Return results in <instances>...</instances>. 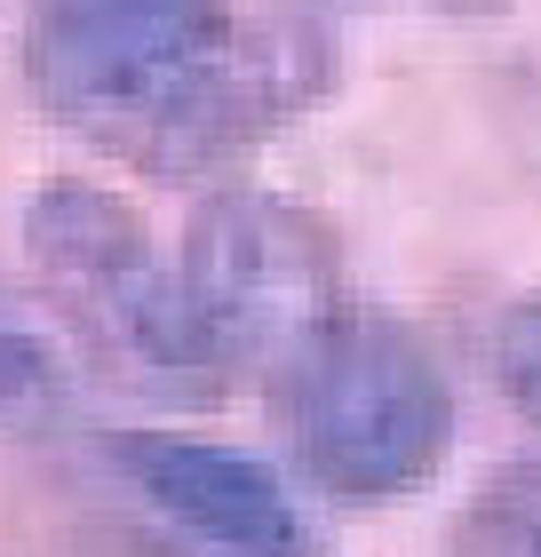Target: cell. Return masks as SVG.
Segmentation results:
<instances>
[{
  "label": "cell",
  "instance_id": "5b68a950",
  "mask_svg": "<svg viewBox=\"0 0 541 557\" xmlns=\"http://www.w3.org/2000/svg\"><path fill=\"white\" fill-rule=\"evenodd\" d=\"M112 470L136 486L168 525H184L199 549L216 557H311L303 510L287 478L223 438H192V430H120Z\"/></svg>",
  "mask_w": 541,
  "mask_h": 557
},
{
  "label": "cell",
  "instance_id": "6da1fadb",
  "mask_svg": "<svg viewBox=\"0 0 541 557\" xmlns=\"http://www.w3.org/2000/svg\"><path fill=\"white\" fill-rule=\"evenodd\" d=\"M24 72L72 136L192 184L327 104L334 40L319 16L231 0H33Z\"/></svg>",
  "mask_w": 541,
  "mask_h": 557
},
{
  "label": "cell",
  "instance_id": "30bf717a",
  "mask_svg": "<svg viewBox=\"0 0 541 557\" xmlns=\"http://www.w3.org/2000/svg\"><path fill=\"white\" fill-rule=\"evenodd\" d=\"M311 557H319V549H311Z\"/></svg>",
  "mask_w": 541,
  "mask_h": 557
},
{
  "label": "cell",
  "instance_id": "8992f818",
  "mask_svg": "<svg viewBox=\"0 0 541 557\" xmlns=\"http://www.w3.org/2000/svg\"><path fill=\"white\" fill-rule=\"evenodd\" d=\"M446 557H541V462L478 478L446 525Z\"/></svg>",
  "mask_w": 541,
  "mask_h": 557
},
{
  "label": "cell",
  "instance_id": "52a82bcc",
  "mask_svg": "<svg viewBox=\"0 0 541 557\" xmlns=\"http://www.w3.org/2000/svg\"><path fill=\"white\" fill-rule=\"evenodd\" d=\"M494 383L518 407V422L541 430V295H518L494 319Z\"/></svg>",
  "mask_w": 541,
  "mask_h": 557
},
{
  "label": "cell",
  "instance_id": "9c48e42d",
  "mask_svg": "<svg viewBox=\"0 0 541 557\" xmlns=\"http://www.w3.org/2000/svg\"><path fill=\"white\" fill-rule=\"evenodd\" d=\"M382 9H430V16H509V0H382Z\"/></svg>",
  "mask_w": 541,
  "mask_h": 557
},
{
  "label": "cell",
  "instance_id": "3957f363",
  "mask_svg": "<svg viewBox=\"0 0 541 557\" xmlns=\"http://www.w3.org/2000/svg\"><path fill=\"white\" fill-rule=\"evenodd\" d=\"M287 446L311 486L343 502H398L438 478L454 446V391L430 343L391 311H343L327 343L279 383Z\"/></svg>",
  "mask_w": 541,
  "mask_h": 557
},
{
  "label": "cell",
  "instance_id": "7a4b0ae2",
  "mask_svg": "<svg viewBox=\"0 0 541 557\" xmlns=\"http://www.w3.org/2000/svg\"><path fill=\"white\" fill-rule=\"evenodd\" d=\"M184 319L208 374H287L327 343L343 302V247L319 208L263 184H223L199 199L175 256Z\"/></svg>",
  "mask_w": 541,
  "mask_h": 557
},
{
  "label": "cell",
  "instance_id": "ba28073f",
  "mask_svg": "<svg viewBox=\"0 0 541 557\" xmlns=\"http://www.w3.org/2000/svg\"><path fill=\"white\" fill-rule=\"evenodd\" d=\"M48 391H57V350L24 326H0V430H16Z\"/></svg>",
  "mask_w": 541,
  "mask_h": 557
},
{
  "label": "cell",
  "instance_id": "277c9868",
  "mask_svg": "<svg viewBox=\"0 0 541 557\" xmlns=\"http://www.w3.org/2000/svg\"><path fill=\"white\" fill-rule=\"evenodd\" d=\"M16 247L33 263L40 295L57 302V319L104 367H127L144 383L208 374L184 319V287H175V256H160L151 223L120 191L81 184V175H48L16 215Z\"/></svg>",
  "mask_w": 541,
  "mask_h": 557
}]
</instances>
